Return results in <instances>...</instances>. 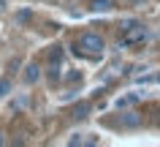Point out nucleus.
Instances as JSON below:
<instances>
[{"label":"nucleus","mask_w":160,"mask_h":147,"mask_svg":"<svg viewBox=\"0 0 160 147\" xmlns=\"http://www.w3.org/2000/svg\"><path fill=\"white\" fill-rule=\"evenodd\" d=\"M147 41V27H141L138 22H128L122 27V46H138V44Z\"/></svg>","instance_id":"obj_1"},{"label":"nucleus","mask_w":160,"mask_h":147,"mask_svg":"<svg viewBox=\"0 0 160 147\" xmlns=\"http://www.w3.org/2000/svg\"><path fill=\"white\" fill-rule=\"evenodd\" d=\"M79 52H84V55H90V57H98V55L106 49V44H103V38L98 33H84L82 38H79Z\"/></svg>","instance_id":"obj_2"},{"label":"nucleus","mask_w":160,"mask_h":147,"mask_svg":"<svg viewBox=\"0 0 160 147\" xmlns=\"http://www.w3.org/2000/svg\"><path fill=\"white\" fill-rule=\"evenodd\" d=\"M38 76H41V68H38L35 63H30V66L25 68V82H27V85H35V82H38Z\"/></svg>","instance_id":"obj_3"},{"label":"nucleus","mask_w":160,"mask_h":147,"mask_svg":"<svg viewBox=\"0 0 160 147\" xmlns=\"http://www.w3.org/2000/svg\"><path fill=\"white\" fill-rule=\"evenodd\" d=\"M114 6V0H92V8L95 11H109Z\"/></svg>","instance_id":"obj_4"},{"label":"nucleus","mask_w":160,"mask_h":147,"mask_svg":"<svg viewBox=\"0 0 160 147\" xmlns=\"http://www.w3.org/2000/svg\"><path fill=\"white\" fill-rule=\"evenodd\" d=\"M87 114H90V104H79L73 109V117H76V120H82V117H87Z\"/></svg>","instance_id":"obj_5"},{"label":"nucleus","mask_w":160,"mask_h":147,"mask_svg":"<svg viewBox=\"0 0 160 147\" xmlns=\"http://www.w3.org/2000/svg\"><path fill=\"white\" fill-rule=\"evenodd\" d=\"M60 60H62V49H60V46H54V49L49 52V63H52V66H57Z\"/></svg>","instance_id":"obj_6"},{"label":"nucleus","mask_w":160,"mask_h":147,"mask_svg":"<svg viewBox=\"0 0 160 147\" xmlns=\"http://www.w3.org/2000/svg\"><path fill=\"white\" fill-rule=\"evenodd\" d=\"M136 101H138V95H125V98L117 101V106H130V104H136Z\"/></svg>","instance_id":"obj_7"},{"label":"nucleus","mask_w":160,"mask_h":147,"mask_svg":"<svg viewBox=\"0 0 160 147\" xmlns=\"http://www.w3.org/2000/svg\"><path fill=\"white\" fill-rule=\"evenodd\" d=\"M122 123H125L128 128H133V125H138V117L136 114H122Z\"/></svg>","instance_id":"obj_8"},{"label":"nucleus","mask_w":160,"mask_h":147,"mask_svg":"<svg viewBox=\"0 0 160 147\" xmlns=\"http://www.w3.org/2000/svg\"><path fill=\"white\" fill-rule=\"evenodd\" d=\"M11 90V79H0V95H8Z\"/></svg>","instance_id":"obj_9"},{"label":"nucleus","mask_w":160,"mask_h":147,"mask_svg":"<svg viewBox=\"0 0 160 147\" xmlns=\"http://www.w3.org/2000/svg\"><path fill=\"white\" fill-rule=\"evenodd\" d=\"M0 144H3V139H0Z\"/></svg>","instance_id":"obj_10"}]
</instances>
